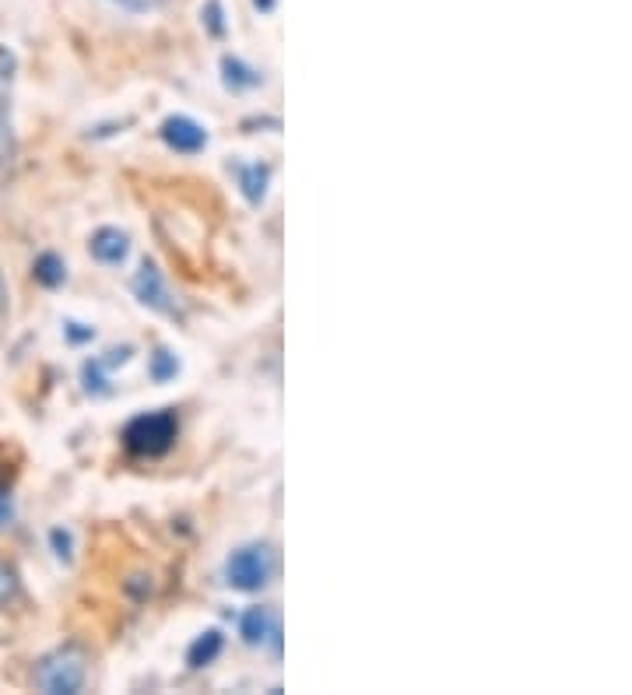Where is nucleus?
I'll use <instances>...</instances> for the list:
<instances>
[{
    "label": "nucleus",
    "mask_w": 632,
    "mask_h": 695,
    "mask_svg": "<svg viewBox=\"0 0 632 695\" xmlns=\"http://www.w3.org/2000/svg\"><path fill=\"white\" fill-rule=\"evenodd\" d=\"M50 545H53V555H57V559L71 562V552H74L71 531H64V527H53V531H50Z\"/></svg>",
    "instance_id": "obj_15"
},
{
    "label": "nucleus",
    "mask_w": 632,
    "mask_h": 695,
    "mask_svg": "<svg viewBox=\"0 0 632 695\" xmlns=\"http://www.w3.org/2000/svg\"><path fill=\"white\" fill-rule=\"evenodd\" d=\"M201 18H204V25H208L211 36H222L225 32V22H222L225 15H222V4H218V0H208V4H204Z\"/></svg>",
    "instance_id": "obj_16"
},
{
    "label": "nucleus",
    "mask_w": 632,
    "mask_h": 695,
    "mask_svg": "<svg viewBox=\"0 0 632 695\" xmlns=\"http://www.w3.org/2000/svg\"><path fill=\"white\" fill-rule=\"evenodd\" d=\"M222 632L218 629H208L204 636H197L194 639V646H190V653H187V664L190 667H204V664H211V660L222 653Z\"/></svg>",
    "instance_id": "obj_11"
},
{
    "label": "nucleus",
    "mask_w": 632,
    "mask_h": 695,
    "mask_svg": "<svg viewBox=\"0 0 632 695\" xmlns=\"http://www.w3.org/2000/svg\"><path fill=\"white\" fill-rule=\"evenodd\" d=\"M274 573V559L267 545H243L239 552L229 555L225 562V583L232 590H243V594H253L260 590Z\"/></svg>",
    "instance_id": "obj_3"
},
{
    "label": "nucleus",
    "mask_w": 632,
    "mask_h": 695,
    "mask_svg": "<svg viewBox=\"0 0 632 695\" xmlns=\"http://www.w3.org/2000/svg\"><path fill=\"white\" fill-rule=\"evenodd\" d=\"M88 250H92V257L99 260V264L116 267V264H123V260H127L130 239L123 236L120 229H99L92 236V243H88Z\"/></svg>",
    "instance_id": "obj_8"
},
{
    "label": "nucleus",
    "mask_w": 632,
    "mask_h": 695,
    "mask_svg": "<svg viewBox=\"0 0 632 695\" xmlns=\"http://www.w3.org/2000/svg\"><path fill=\"white\" fill-rule=\"evenodd\" d=\"M15 597H18V576L8 562H0V611L8 608Z\"/></svg>",
    "instance_id": "obj_14"
},
{
    "label": "nucleus",
    "mask_w": 632,
    "mask_h": 695,
    "mask_svg": "<svg viewBox=\"0 0 632 695\" xmlns=\"http://www.w3.org/2000/svg\"><path fill=\"white\" fill-rule=\"evenodd\" d=\"M274 4H278V0H253V8H257L260 15H271V11H274Z\"/></svg>",
    "instance_id": "obj_20"
},
{
    "label": "nucleus",
    "mask_w": 632,
    "mask_h": 695,
    "mask_svg": "<svg viewBox=\"0 0 632 695\" xmlns=\"http://www.w3.org/2000/svg\"><path fill=\"white\" fill-rule=\"evenodd\" d=\"M0 320H4V285H0Z\"/></svg>",
    "instance_id": "obj_21"
},
{
    "label": "nucleus",
    "mask_w": 632,
    "mask_h": 695,
    "mask_svg": "<svg viewBox=\"0 0 632 695\" xmlns=\"http://www.w3.org/2000/svg\"><path fill=\"white\" fill-rule=\"evenodd\" d=\"M130 288H134L137 302L148 309H155V313H166V316H176V302L173 295H169L166 281H162V274H158V267L151 264V260H144L141 267H137L134 281H130Z\"/></svg>",
    "instance_id": "obj_4"
},
{
    "label": "nucleus",
    "mask_w": 632,
    "mask_h": 695,
    "mask_svg": "<svg viewBox=\"0 0 632 695\" xmlns=\"http://www.w3.org/2000/svg\"><path fill=\"white\" fill-rule=\"evenodd\" d=\"M162 141L173 151H180V155H197V151H204V144H208V130L197 120H190V116H169V120L162 123Z\"/></svg>",
    "instance_id": "obj_5"
},
{
    "label": "nucleus",
    "mask_w": 632,
    "mask_h": 695,
    "mask_svg": "<svg viewBox=\"0 0 632 695\" xmlns=\"http://www.w3.org/2000/svg\"><path fill=\"white\" fill-rule=\"evenodd\" d=\"M232 172H236L239 190L246 194V201L257 208L267 197V183H271V169L264 162H232Z\"/></svg>",
    "instance_id": "obj_7"
},
{
    "label": "nucleus",
    "mask_w": 632,
    "mask_h": 695,
    "mask_svg": "<svg viewBox=\"0 0 632 695\" xmlns=\"http://www.w3.org/2000/svg\"><path fill=\"white\" fill-rule=\"evenodd\" d=\"M64 330H67V341H74V344L92 341V337H95V330L85 327V323H64Z\"/></svg>",
    "instance_id": "obj_18"
},
{
    "label": "nucleus",
    "mask_w": 632,
    "mask_h": 695,
    "mask_svg": "<svg viewBox=\"0 0 632 695\" xmlns=\"http://www.w3.org/2000/svg\"><path fill=\"white\" fill-rule=\"evenodd\" d=\"M109 366L102 359H92L85 362V369H81V380H85V390L88 394H109Z\"/></svg>",
    "instance_id": "obj_13"
},
{
    "label": "nucleus",
    "mask_w": 632,
    "mask_h": 695,
    "mask_svg": "<svg viewBox=\"0 0 632 695\" xmlns=\"http://www.w3.org/2000/svg\"><path fill=\"white\" fill-rule=\"evenodd\" d=\"M85 653L78 646H64V650L46 653L36 664V688H43L46 695H74L85 688Z\"/></svg>",
    "instance_id": "obj_2"
},
{
    "label": "nucleus",
    "mask_w": 632,
    "mask_h": 695,
    "mask_svg": "<svg viewBox=\"0 0 632 695\" xmlns=\"http://www.w3.org/2000/svg\"><path fill=\"white\" fill-rule=\"evenodd\" d=\"M113 4H120L123 11H134V15H144V11H155L162 0H113Z\"/></svg>",
    "instance_id": "obj_19"
},
{
    "label": "nucleus",
    "mask_w": 632,
    "mask_h": 695,
    "mask_svg": "<svg viewBox=\"0 0 632 695\" xmlns=\"http://www.w3.org/2000/svg\"><path fill=\"white\" fill-rule=\"evenodd\" d=\"M239 636L246 639L250 646H264L271 643L274 650L281 646V629H278V618H274L271 608H250L239 622Z\"/></svg>",
    "instance_id": "obj_6"
},
{
    "label": "nucleus",
    "mask_w": 632,
    "mask_h": 695,
    "mask_svg": "<svg viewBox=\"0 0 632 695\" xmlns=\"http://www.w3.org/2000/svg\"><path fill=\"white\" fill-rule=\"evenodd\" d=\"M15 524V499L8 492H0V534Z\"/></svg>",
    "instance_id": "obj_17"
},
{
    "label": "nucleus",
    "mask_w": 632,
    "mask_h": 695,
    "mask_svg": "<svg viewBox=\"0 0 632 695\" xmlns=\"http://www.w3.org/2000/svg\"><path fill=\"white\" fill-rule=\"evenodd\" d=\"M4 474H8V464H4V457H0V478H4Z\"/></svg>",
    "instance_id": "obj_22"
},
{
    "label": "nucleus",
    "mask_w": 632,
    "mask_h": 695,
    "mask_svg": "<svg viewBox=\"0 0 632 695\" xmlns=\"http://www.w3.org/2000/svg\"><path fill=\"white\" fill-rule=\"evenodd\" d=\"M176 373H180V359H176L169 348H158V352L151 355V380H155V383H169Z\"/></svg>",
    "instance_id": "obj_12"
},
{
    "label": "nucleus",
    "mask_w": 632,
    "mask_h": 695,
    "mask_svg": "<svg viewBox=\"0 0 632 695\" xmlns=\"http://www.w3.org/2000/svg\"><path fill=\"white\" fill-rule=\"evenodd\" d=\"M222 81L232 92H250V88L264 85V74L253 71V67L243 64L239 57H222Z\"/></svg>",
    "instance_id": "obj_9"
},
{
    "label": "nucleus",
    "mask_w": 632,
    "mask_h": 695,
    "mask_svg": "<svg viewBox=\"0 0 632 695\" xmlns=\"http://www.w3.org/2000/svg\"><path fill=\"white\" fill-rule=\"evenodd\" d=\"M176 432H180V422L169 408L144 411V415H134L123 425V446L134 457H162V453L173 450Z\"/></svg>",
    "instance_id": "obj_1"
},
{
    "label": "nucleus",
    "mask_w": 632,
    "mask_h": 695,
    "mask_svg": "<svg viewBox=\"0 0 632 695\" xmlns=\"http://www.w3.org/2000/svg\"><path fill=\"white\" fill-rule=\"evenodd\" d=\"M32 278H36L43 288H60L67 278L64 260H60L57 253H43V257H36V264H32Z\"/></svg>",
    "instance_id": "obj_10"
}]
</instances>
